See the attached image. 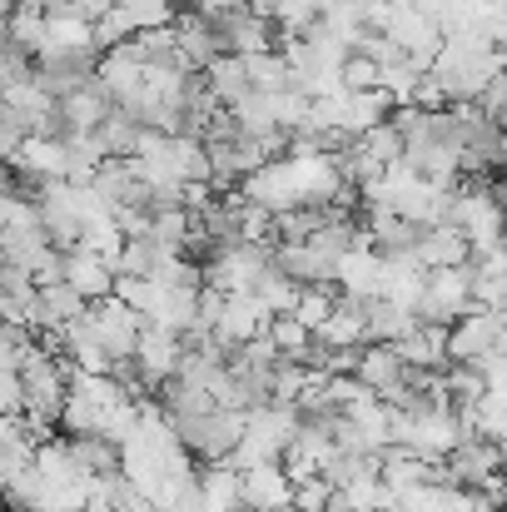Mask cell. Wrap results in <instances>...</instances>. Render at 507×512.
Returning <instances> with one entry per match:
<instances>
[{
	"mask_svg": "<svg viewBox=\"0 0 507 512\" xmlns=\"http://www.w3.org/2000/svg\"><path fill=\"white\" fill-rule=\"evenodd\" d=\"M65 448H70V458L80 463V473H90V478L120 473V448H115L110 438H100V433H75Z\"/></svg>",
	"mask_w": 507,
	"mask_h": 512,
	"instance_id": "25",
	"label": "cell"
},
{
	"mask_svg": "<svg viewBox=\"0 0 507 512\" xmlns=\"http://www.w3.org/2000/svg\"><path fill=\"white\" fill-rule=\"evenodd\" d=\"M329 309H334V289H329V284H299V289H294V304H289V319L314 334V329L329 319Z\"/></svg>",
	"mask_w": 507,
	"mask_h": 512,
	"instance_id": "28",
	"label": "cell"
},
{
	"mask_svg": "<svg viewBox=\"0 0 507 512\" xmlns=\"http://www.w3.org/2000/svg\"><path fill=\"white\" fill-rule=\"evenodd\" d=\"M329 498H334L329 478H324V473H314V478L294 483V493H289V512H324L329 508Z\"/></svg>",
	"mask_w": 507,
	"mask_h": 512,
	"instance_id": "35",
	"label": "cell"
},
{
	"mask_svg": "<svg viewBox=\"0 0 507 512\" xmlns=\"http://www.w3.org/2000/svg\"><path fill=\"white\" fill-rule=\"evenodd\" d=\"M488 348H503V309H468L448 324L443 334V353L448 363H473Z\"/></svg>",
	"mask_w": 507,
	"mask_h": 512,
	"instance_id": "2",
	"label": "cell"
},
{
	"mask_svg": "<svg viewBox=\"0 0 507 512\" xmlns=\"http://www.w3.org/2000/svg\"><path fill=\"white\" fill-rule=\"evenodd\" d=\"M174 25V20H169ZM160 25V30H140V35H130V45H135V55L145 60V65H179V50H174V30ZM184 70V65H179Z\"/></svg>",
	"mask_w": 507,
	"mask_h": 512,
	"instance_id": "34",
	"label": "cell"
},
{
	"mask_svg": "<svg viewBox=\"0 0 507 512\" xmlns=\"http://www.w3.org/2000/svg\"><path fill=\"white\" fill-rule=\"evenodd\" d=\"M498 70H503V50H498L493 40H478V35H448V40L433 50V60H428V75H433V85L443 90L448 105L478 100V90H483Z\"/></svg>",
	"mask_w": 507,
	"mask_h": 512,
	"instance_id": "1",
	"label": "cell"
},
{
	"mask_svg": "<svg viewBox=\"0 0 507 512\" xmlns=\"http://www.w3.org/2000/svg\"><path fill=\"white\" fill-rule=\"evenodd\" d=\"M204 85H209V95H214L219 105H234L244 90H254L239 55H214V60L204 65Z\"/></svg>",
	"mask_w": 507,
	"mask_h": 512,
	"instance_id": "26",
	"label": "cell"
},
{
	"mask_svg": "<svg viewBox=\"0 0 507 512\" xmlns=\"http://www.w3.org/2000/svg\"><path fill=\"white\" fill-rule=\"evenodd\" d=\"M294 289H299V284H294V279H289V274H284L274 259H269V264L254 274V284H249L244 294H249V299H254L264 314H289V304H294Z\"/></svg>",
	"mask_w": 507,
	"mask_h": 512,
	"instance_id": "23",
	"label": "cell"
},
{
	"mask_svg": "<svg viewBox=\"0 0 507 512\" xmlns=\"http://www.w3.org/2000/svg\"><path fill=\"white\" fill-rule=\"evenodd\" d=\"M90 309V299H80L65 279H55V284H40V329L45 334H55L60 324H70V319H80Z\"/></svg>",
	"mask_w": 507,
	"mask_h": 512,
	"instance_id": "24",
	"label": "cell"
},
{
	"mask_svg": "<svg viewBox=\"0 0 507 512\" xmlns=\"http://www.w3.org/2000/svg\"><path fill=\"white\" fill-rule=\"evenodd\" d=\"M90 324H95V334H100V343H105V353H110V358H130V353H135V339H140L145 314H140V309H130L125 299L105 294V299H95V304H90Z\"/></svg>",
	"mask_w": 507,
	"mask_h": 512,
	"instance_id": "4",
	"label": "cell"
},
{
	"mask_svg": "<svg viewBox=\"0 0 507 512\" xmlns=\"http://www.w3.org/2000/svg\"><path fill=\"white\" fill-rule=\"evenodd\" d=\"M35 55H95V30L80 10H70L65 0H55L45 10V40Z\"/></svg>",
	"mask_w": 507,
	"mask_h": 512,
	"instance_id": "6",
	"label": "cell"
},
{
	"mask_svg": "<svg viewBox=\"0 0 507 512\" xmlns=\"http://www.w3.org/2000/svg\"><path fill=\"white\" fill-rule=\"evenodd\" d=\"M0 194H10V170H5V160H0Z\"/></svg>",
	"mask_w": 507,
	"mask_h": 512,
	"instance_id": "39",
	"label": "cell"
},
{
	"mask_svg": "<svg viewBox=\"0 0 507 512\" xmlns=\"http://www.w3.org/2000/svg\"><path fill=\"white\" fill-rule=\"evenodd\" d=\"M413 259L423 269H453V264H468V234L458 224H423L418 239H413Z\"/></svg>",
	"mask_w": 507,
	"mask_h": 512,
	"instance_id": "10",
	"label": "cell"
},
{
	"mask_svg": "<svg viewBox=\"0 0 507 512\" xmlns=\"http://www.w3.org/2000/svg\"><path fill=\"white\" fill-rule=\"evenodd\" d=\"M353 145L373 160V165H398V155H403V135L393 130V120H378V125H368L363 135H353Z\"/></svg>",
	"mask_w": 507,
	"mask_h": 512,
	"instance_id": "29",
	"label": "cell"
},
{
	"mask_svg": "<svg viewBox=\"0 0 507 512\" xmlns=\"http://www.w3.org/2000/svg\"><path fill=\"white\" fill-rule=\"evenodd\" d=\"M324 512H329V508H324Z\"/></svg>",
	"mask_w": 507,
	"mask_h": 512,
	"instance_id": "40",
	"label": "cell"
},
{
	"mask_svg": "<svg viewBox=\"0 0 507 512\" xmlns=\"http://www.w3.org/2000/svg\"><path fill=\"white\" fill-rule=\"evenodd\" d=\"M20 170L30 174L35 184L40 179H65V140H50V135H20V145H15V155H10Z\"/></svg>",
	"mask_w": 507,
	"mask_h": 512,
	"instance_id": "18",
	"label": "cell"
},
{
	"mask_svg": "<svg viewBox=\"0 0 507 512\" xmlns=\"http://www.w3.org/2000/svg\"><path fill=\"white\" fill-rule=\"evenodd\" d=\"M214 40H219V55H254V50H269V20L249 15L244 5L234 10H219V15H204Z\"/></svg>",
	"mask_w": 507,
	"mask_h": 512,
	"instance_id": "7",
	"label": "cell"
},
{
	"mask_svg": "<svg viewBox=\"0 0 507 512\" xmlns=\"http://www.w3.org/2000/svg\"><path fill=\"white\" fill-rule=\"evenodd\" d=\"M264 309L244 294V289H234V294H219V309H214V324H209V343L214 348H224V353H234L244 339H254L259 329H264Z\"/></svg>",
	"mask_w": 507,
	"mask_h": 512,
	"instance_id": "3",
	"label": "cell"
},
{
	"mask_svg": "<svg viewBox=\"0 0 507 512\" xmlns=\"http://www.w3.org/2000/svg\"><path fill=\"white\" fill-rule=\"evenodd\" d=\"M174 50H179V65L184 70H204L214 55H219V40H214V30H209V20L204 15H189L184 10V20L174 15Z\"/></svg>",
	"mask_w": 507,
	"mask_h": 512,
	"instance_id": "19",
	"label": "cell"
},
{
	"mask_svg": "<svg viewBox=\"0 0 507 512\" xmlns=\"http://www.w3.org/2000/svg\"><path fill=\"white\" fill-rule=\"evenodd\" d=\"M5 30V40L15 45V50H25V55H35L40 50V40H45V10H30V5H15L5 20H0Z\"/></svg>",
	"mask_w": 507,
	"mask_h": 512,
	"instance_id": "27",
	"label": "cell"
},
{
	"mask_svg": "<svg viewBox=\"0 0 507 512\" xmlns=\"http://www.w3.org/2000/svg\"><path fill=\"white\" fill-rule=\"evenodd\" d=\"M120 244H125V234H120V224H115V214H100V219H85V224H80V239H75V249H90V254H100V259H110V264H115V254H120Z\"/></svg>",
	"mask_w": 507,
	"mask_h": 512,
	"instance_id": "32",
	"label": "cell"
},
{
	"mask_svg": "<svg viewBox=\"0 0 507 512\" xmlns=\"http://www.w3.org/2000/svg\"><path fill=\"white\" fill-rule=\"evenodd\" d=\"M378 269H383V254L368 239H358L334 264V284L343 289V299H368V294H378Z\"/></svg>",
	"mask_w": 507,
	"mask_h": 512,
	"instance_id": "12",
	"label": "cell"
},
{
	"mask_svg": "<svg viewBox=\"0 0 507 512\" xmlns=\"http://www.w3.org/2000/svg\"><path fill=\"white\" fill-rule=\"evenodd\" d=\"M358 319H363V343H393L398 334H408V329L418 324L413 309H403V304H393V299H383V294L358 299Z\"/></svg>",
	"mask_w": 507,
	"mask_h": 512,
	"instance_id": "14",
	"label": "cell"
},
{
	"mask_svg": "<svg viewBox=\"0 0 507 512\" xmlns=\"http://www.w3.org/2000/svg\"><path fill=\"white\" fill-rule=\"evenodd\" d=\"M289 493H294V483H289L284 463H254V468L239 473V503H244V508H284L289 512Z\"/></svg>",
	"mask_w": 507,
	"mask_h": 512,
	"instance_id": "11",
	"label": "cell"
},
{
	"mask_svg": "<svg viewBox=\"0 0 507 512\" xmlns=\"http://www.w3.org/2000/svg\"><path fill=\"white\" fill-rule=\"evenodd\" d=\"M179 334H169V329H155V324H140V339H135V363H140V373L150 378V383H160L169 378L174 368H179Z\"/></svg>",
	"mask_w": 507,
	"mask_h": 512,
	"instance_id": "15",
	"label": "cell"
},
{
	"mask_svg": "<svg viewBox=\"0 0 507 512\" xmlns=\"http://www.w3.org/2000/svg\"><path fill=\"white\" fill-rule=\"evenodd\" d=\"M324 5H329V0H279V15H274V20H279L289 35H299L314 15H324Z\"/></svg>",
	"mask_w": 507,
	"mask_h": 512,
	"instance_id": "36",
	"label": "cell"
},
{
	"mask_svg": "<svg viewBox=\"0 0 507 512\" xmlns=\"http://www.w3.org/2000/svg\"><path fill=\"white\" fill-rule=\"evenodd\" d=\"M95 80H100V85H105V95L120 105V100H130V95L145 85V60L135 55V45H130V40H120V45H110V50L100 55Z\"/></svg>",
	"mask_w": 507,
	"mask_h": 512,
	"instance_id": "9",
	"label": "cell"
},
{
	"mask_svg": "<svg viewBox=\"0 0 507 512\" xmlns=\"http://www.w3.org/2000/svg\"><path fill=\"white\" fill-rule=\"evenodd\" d=\"M140 130H145V125H135L125 110H110L90 135H95V145H100V155H105V160H130V155H135V145H140Z\"/></svg>",
	"mask_w": 507,
	"mask_h": 512,
	"instance_id": "22",
	"label": "cell"
},
{
	"mask_svg": "<svg viewBox=\"0 0 507 512\" xmlns=\"http://www.w3.org/2000/svg\"><path fill=\"white\" fill-rule=\"evenodd\" d=\"M15 145H20V130L10 125V115L0 110V160H10L15 155Z\"/></svg>",
	"mask_w": 507,
	"mask_h": 512,
	"instance_id": "37",
	"label": "cell"
},
{
	"mask_svg": "<svg viewBox=\"0 0 507 512\" xmlns=\"http://www.w3.org/2000/svg\"><path fill=\"white\" fill-rule=\"evenodd\" d=\"M274 264H279L294 284H334V259H329L314 239L279 244V249H274Z\"/></svg>",
	"mask_w": 507,
	"mask_h": 512,
	"instance_id": "16",
	"label": "cell"
},
{
	"mask_svg": "<svg viewBox=\"0 0 507 512\" xmlns=\"http://www.w3.org/2000/svg\"><path fill=\"white\" fill-rule=\"evenodd\" d=\"M55 110H60V120H65V130H70V135H90V130L115 110V100L105 95V85H100V80H85L80 90H70L65 100H55Z\"/></svg>",
	"mask_w": 507,
	"mask_h": 512,
	"instance_id": "13",
	"label": "cell"
},
{
	"mask_svg": "<svg viewBox=\"0 0 507 512\" xmlns=\"http://www.w3.org/2000/svg\"><path fill=\"white\" fill-rule=\"evenodd\" d=\"M115 5H120L130 35H140V30H160V25H169V20L179 15L169 0H115Z\"/></svg>",
	"mask_w": 507,
	"mask_h": 512,
	"instance_id": "33",
	"label": "cell"
},
{
	"mask_svg": "<svg viewBox=\"0 0 507 512\" xmlns=\"http://www.w3.org/2000/svg\"><path fill=\"white\" fill-rule=\"evenodd\" d=\"M65 284L80 294V299H105L110 289H115V264L110 259H100V254H90V249H70L65 254Z\"/></svg>",
	"mask_w": 507,
	"mask_h": 512,
	"instance_id": "17",
	"label": "cell"
},
{
	"mask_svg": "<svg viewBox=\"0 0 507 512\" xmlns=\"http://www.w3.org/2000/svg\"><path fill=\"white\" fill-rule=\"evenodd\" d=\"M388 503H393L388 483H383L378 473H363V478H353V483L334 488V498H329V512H383Z\"/></svg>",
	"mask_w": 507,
	"mask_h": 512,
	"instance_id": "21",
	"label": "cell"
},
{
	"mask_svg": "<svg viewBox=\"0 0 507 512\" xmlns=\"http://www.w3.org/2000/svg\"><path fill=\"white\" fill-rule=\"evenodd\" d=\"M353 378H358L373 398L393 403V398L403 393V383H408V363L393 353V343H368V348H358V358H353Z\"/></svg>",
	"mask_w": 507,
	"mask_h": 512,
	"instance_id": "5",
	"label": "cell"
},
{
	"mask_svg": "<svg viewBox=\"0 0 507 512\" xmlns=\"http://www.w3.org/2000/svg\"><path fill=\"white\" fill-rule=\"evenodd\" d=\"M264 334H269V343L279 348V358H294V363H304L309 358V329L304 324H294L289 314H269L264 319Z\"/></svg>",
	"mask_w": 507,
	"mask_h": 512,
	"instance_id": "30",
	"label": "cell"
},
{
	"mask_svg": "<svg viewBox=\"0 0 507 512\" xmlns=\"http://www.w3.org/2000/svg\"><path fill=\"white\" fill-rule=\"evenodd\" d=\"M443 334H448V324H413L408 334L393 339V353H398L408 368H443V363H448Z\"/></svg>",
	"mask_w": 507,
	"mask_h": 512,
	"instance_id": "20",
	"label": "cell"
},
{
	"mask_svg": "<svg viewBox=\"0 0 507 512\" xmlns=\"http://www.w3.org/2000/svg\"><path fill=\"white\" fill-rule=\"evenodd\" d=\"M239 60H244V75H249L254 90H284L289 85V65H284V55L274 45L254 50V55H239Z\"/></svg>",
	"mask_w": 507,
	"mask_h": 512,
	"instance_id": "31",
	"label": "cell"
},
{
	"mask_svg": "<svg viewBox=\"0 0 507 512\" xmlns=\"http://www.w3.org/2000/svg\"><path fill=\"white\" fill-rule=\"evenodd\" d=\"M244 10L259 15V20H274V15H279V0H244Z\"/></svg>",
	"mask_w": 507,
	"mask_h": 512,
	"instance_id": "38",
	"label": "cell"
},
{
	"mask_svg": "<svg viewBox=\"0 0 507 512\" xmlns=\"http://www.w3.org/2000/svg\"><path fill=\"white\" fill-rule=\"evenodd\" d=\"M249 204L269 209V214H284V209H299V194H294V179H289V165L284 160H264L244 174V189H239Z\"/></svg>",
	"mask_w": 507,
	"mask_h": 512,
	"instance_id": "8",
	"label": "cell"
}]
</instances>
